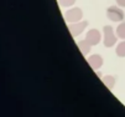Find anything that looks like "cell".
I'll list each match as a JSON object with an SVG mask.
<instances>
[{
  "label": "cell",
  "instance_id": "6da1fadb",
  "mask_svg": "<svg viewBox=\"0 0 125 117\" xmlns=\"http://www.w3.org/2000/svg\"><path fill=\"white\" fill-rule=\"evenodd\" d=\"M103 32H104V39H103V44L105 47H113L116 41H118V36L114 34V30L110 25H105L103 27Z\"/></svg>",
  "mask_w": 125,
  "mask_h": 117
},
{
  "label": "cell",
  "instance_id": "7a4b0ae2",
  "mask_svg": "<svg viewBox=\"0 0 125 117\" xmlns=\"http://www.w3.org/2000/svg\"><path fill=\"white\" fill-rule=\"evenodd\" d=\"M106 16L110 21L114 23H121L125 18L124 11L120 9V6H109L106 9Z\"/></svg>",
  "mask_w": 125,
  "mask_h": 117
},
{
  "label": "cell",
  "instance_id": "3957f363",
  "mask_svg": "<svg viewBox=\"0 0 125 117\" xmlns=\"http://www.w3.org/2000/svg\"><path fill=\"white\" fill-rule=\"evenodd\" d=\"M88 26V21L84 20V21H78V23H72V24H68V30L71 32V35L73 38H77L79 36L82 32L84 31V29Z\"/></svg>",
  "mask_w": 125,
  "mask_h": 117
},
{
  "label": "cell",
  "instance_id": "277c9868",
  "mask_svg": "<svg viewBox=\"0 0 125 117\" xmlns=\"http://www.w3.org/2000/svg\"><path fill=\"white\" fill-rule=\"evenodd\" d=\"M64 18H66V20H67L68 23H71V24H72V23H78V21H81L82 18H83L82 9H79V8L69 9V10L66 13Z\"/></svg>",
  "mask_w": 125,
  "mask_h": 117
},
{
  "label": "cell",
  "instance_id": "5b68a950",
  "mask_svg": "<svg viewBox=\"0 0 125 117\" xmlns=\"http://www.w3.org/2000/svg\"><path fill=\"white\" fill-rule=\"evenodd\" d=\"M85 40L91 44L92 46H97L100 42V40H102V35H100V32L97 29H91V30L87 32Z\"/></svg>",
  "mask_w": 125,
  "mask_h": 117
},
{
  "label": "cell",
  "instance_id": "8992f818",
  "mask_svg": "<svg viewBox=\"0 0 125 117\" xmlns=\"http://www.w3.org/2000/svg\"><path fill=\"white\" fill-rule=\"evenodd\" d=\"M87 61H88V64L91 65V67L93 69V70H99L102 66H103V57L100 56V55H98V54H94V55H91L88 59H87Z\"/></svg>",
  "mask_w": 125,
  "mask_h": 117
},
{
  "label": "cell",
  "instance_id": "52a82bcc",
  "mask_svg": "<svg viewBox=\"0 0 125 117\" xmlns=\"http://www.w3.org/2000/svg\"><path fill=\"white\" fill-rule=\"evenodd\" d=\"M77 45H78V49L81 50V52L85 56V55H88V52H91V49H92V45L89 44L87 40H81V41H78L77 42Z\"/></svg>",
  "mask_w": 125,
  "mask_h": 117
},
{
  "label": "cell",
  "instance_id": "ba28073f",
  "mask_svg": "<svg viewBox=\"0 0 125 117\" xmlns=\"http://www.w3.org/2000/svg\"><path fill=\"white\" fill-rule=\"evenodd\" d=\"M102 81H103V83L106 86V89H108V90H113L114 86H115V77L112 76V75L104 76V77L102 78Z\"/></svg>",
  "mask_w": 125,
  "mask_h": 117
},
{
  "label": "cell",
  "instance_id": "9c48e42d",
  "mask_svg": "<svg viewBox=\"0 0 125 117\" xmlns=\"http://www.w3.org/2000/svg\"><path fill=\"white\" fill-rule=\"evenodd\" d=\"M115 52H116V55L119 57H125V40H123L121 42H119L116 45Z\"/></svg>",
  "mask_w": 125,
  "mask_h": 117
},
{
  "label": "cell",
  "instance_id": "30bf717a",
  "mask_svg": "<svg viewBox=\"0 0 125 117\" xmlns=\"http://www.w3.org/2000/svg\"><path fill=\"white\" fill-rule=\"evenodd\" d=\"M116 36L121 40H125V23H120L116 27Z\"/></svg>",
  "mask_w": 125,
  "mask_h": 117
},
{
  "label": "cell",
  "instance_id": "8fae6325",
  "mask_svg": "<svg viewBox=\"0 0 125 117\" xmlns=\"http://www.w3.org/2000/svg\"><path fill=\"white\" fill-rule=\"evenodd\" d=\"M58 3H60L61 6L69 8V6H72V5L76 3V0H58Z\"/></svg>",
  "mask_w": 125,
  "mask_h": 117
},
{
  "label": "cell",
  "instance_id": "7c38bea8",
  "mask_svg": "<svg viewBox=\"0 0 125 117\" xmlns=\"http://www.w3.org/2000/svg\"><path fill=\"white\" fill-rule=\"evenodd\" d=\"M115 1H116L118 6H120V8H125V0H115Z\"/></svg>",
  "mask_w": 125,
  "mask_h": 117
}]
</instances>
